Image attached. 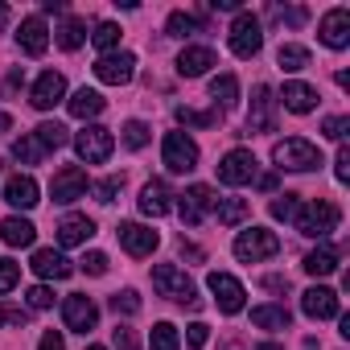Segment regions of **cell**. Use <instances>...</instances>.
Masks as SVG:
<instances>
[{
  "instance_id": "ab89813d",
  "label": "cell",
  "mask_w": 350,
  "mask_h": 350,
  "mask_svg": "<svg viewBox=\"0 0 350 350\" xmlns=\"http://www.w3.org/2000/svg\"><path fill=\"white\" fill-rule=\"evenodd\" d=\"M178 124L211 128V124H219V107H215V111H194V107H178Z\"/></svg>"
},
{
  "instance_id": "60d3db41",
  "label": "cell",
  "mask_w": 350,
  "mask_h": 350,
  "mask_svg": "<svg viewBox=\"0 0 350 350\" xmlns=\"http://www.w3.org/2000/svg\"><path fill=\"white\" fill-rule=\"evenodd\" d=\"M111 309L132 317V313H140V297H136L132 288H124V293H116V297H111Z\"/></svg>"
},
{
  "instance_id": "e575fe53",
  "label": "cell",
  "mask_w": 350,
  "mask_h": 350,
  "mask_svg": "<svg viewBox=\"0 0 350 350\" xmlns=\"http://www.w3.org/2000/svg\"><path fill=\"white\" fill-rule=\"evenodd\" d=\"M148 342H152V350H178V346H182L178 329H173L169 321H157V325H152V334H148Z\"/></svg>"
},
{
  "instance_id": "f6af8a7d",
  "label": "cell",
  "mask_w": 350,
  "mask_h": 350,
  "mask_svg": "<svg viewBox=\"0 0 350 350\" xmlns=\"http://www.w3.org/2000/svg\"><path fill=\"white\" fill-rule=\"evenodd\" d=\"M29 321V313L21 309V305H0V325H13V329H21Z\"/></svg>"
},
{
  "instance_id": "b9f144b4",
  "label": "cell",
  "mask_w": 350,
  "mask_h": 350,
  "mask_svg": "<svg viewBox=\"0 0 350 350\" xmlns=\"http://www.w3.org/2000/svg\"><path fill=\"white\" fill-rule=\"evenodd\" d=\"M268 17L280 21V25H305V9H280V5H272Z\"/></svg>"
},
{
  "instance_id": "484cf974",
  "label": "cell",
  "mask_w": 350,
  "mask_h": 350,
  "mask_svg": "<svg viewBox=\"0 0 350 350\" xmlns=\"http://www.w3.org/2000/svg\"><path fill=\"white\" fill-rule=\"evenodd\" d=\"M66 107H70V116H75V120H91V116H99V111H103V95H99V91H91V87H79V91L66 99Z\"/></svg>"
},
{
  "instance_id": "4fadbf2b",
  "label": "cell",
  "mask_w": 350,
  "mask_h": 350,
  "mask_svg": "<svg viewBox=\"0 0 350 350\" xmlns=\"http://www.w3.org/2000/svg\"><path fill=\"white\" fill-rule=\"evenodd\" d=\"M116 235H120V243H124V252L128 256H152L157 252V243H161V235L157 231H148V227H140V223H120L116 227Z\"/></svg>"
},
{
  "instance_id": "603a6c76",
  "label": "cell",
  "mask_w": 350,
  "mask_h": 350,
  "mask_svg": "<svg viewBox=\"0 0 350 350\" xmlns=\"http://www.w3.org/2000/svg\"><path fill=\"white\" fill-rule=\"evenodd\" d=\"M169 198H173V194H169V186H165L161 178H152V182L140 190V211H144V215H152V219H161V215H169V206H173Z\"/></svg>"
},
{
  "instance_id": "11a10c76",
  "label": "cell",
  "mask_w": 350,
  "mask_h": 350,
  "mask_svg": "<svg viewBox=\"0 0 350 350\" xmlns=\"http://www.w3.org/2000/svg\"><path fill=\"white\" fill-rule=\"evenodd\" d=\"M38 350H62V334H58V329H46V334H42V346H38Z\"/></svg>"
},
{
  "instance_id": "816d5d0a",
  "label": "cell",
  "mask_w": 350,
  "mask_h": 350,
  "mask_svg": "<svg viewBox=\"0 0 350 350\" xmlns=\"http://www.w3.org/2000/svg\"><path fill=\"white\" fill-rule=\"evenodd\" d=\"M116 346L120 350H140V342H136V334L128 325H116Z\"/></svg>"
},
{
  "instance_id": "d6a6232c",
  "label": "cell",
  "mask_w": 350,
  "mask_h": 350,
  "mask_svg": "<svg viewBox=\"0 0 350 350\" xmlns=\"http://www.w3.org/2000/svg\"><path fill=\"white\" fill-rule=\"evenodd\" d=\"M276 62H280V70H305V66H309V50L284 42V46L276 50Z\"/></svg>"
},
{
  "instance_id": "52a82bcc",
  "label": "cell",
  "mask_w": 350,
  "mask_h": 350,
  "mask_svg": "<svg viewBox=\"0 0 350 350\" xmlns=\"http://www.w3.org/2000/svg\"><path fill=\"white\" fill-rule=\"evenodd\" d=\"M219 182L223 186H247V182H256V152L252 148H231L219 161Z\"/></svg>"
},
{
  "instance_id": "ee69618b",
  "label": "cell",
  "mask_w": 350,
  "mask_h": 350,
  "mask_svg": "<svg viewBox=\"0 0 350 350\" xmlns=\"http://www.w3.org/2000/svg\"><path fill=\"white\" fill-rule=\"evenodd\" d=\"M297 206H301V202H297V194H280V198L272 202V219H284V223H288V219L297 215Z\"/></svg>"
},
{
  "instance_id": "f907efd6",
  "label": "cell",
  "mask_w": 350,
  "mask_h": 350,
  "mask_svg": "<svg viewBox=\"0 0 350 350\" xmlns=\"http://www.w3.org/2000/svg\"><path fill=\"white\" fill-rule=\"evenodd\" d=\"M206 338H211V325H206V321H194V325L186 329V342H190L194 350H198V346H206Z\"/></svg>"
},
{
  "instance_id": "1f68e13d",
  "label": "cell",
  "mask_w": 350,
  "mask_h": 350,
  "mask_svg": "<svg viewBox=\"0 0 350 350\" xmlns=\"http://www.w3.org/2000/svg\"><path fill=\"white\" fill-rule=\"evenodd\" d=\"M54 33H58V46H62V50H79V46L87 42V25H83L79 17H70V21H62V25H58Z\"/></svg>"
},
{
  "instance_id": "680465c9",
  "label": "cell",
  "mask_w": 350,
  "mask_h": 350,
  "mask_svg": "<svg viewBox=\"0 0 350 350\" xmlns=\"http://www.w3.org/2000/svg\"><path fill=\"white\" fill-rule=\"evenodd\" d=\"M256 350H284V346H276V342H264V346H256Z\"/></svg>"
},
{
  "instance_id": "f35d334b",
  "label": "cell",
  "mask_w": 350,
  "mask_h": 350,
  "mask_svg": "<svg viewBox=\"0 0 350 350\" xmlns=\"http://www.w3.org/2000/svg\"><path fill=\"white\" fill-rule=\"evenodd\" d=\"M91 42H95L103 54H107V50H116V46H120V25H116V21H103V25L91 33Z\"/></svg>"
},
{
  "instance_id": "7bdbcfd3",
  "label": "cell",
  "mask_w": 350,
  "mask_h": 350,
  "mask_svg": "<svg viewBox=\"0 0 350 350\" xmlns=\"http://www.w3.org/2000/svg\"><path fill=\"white\" fill-rule=\"evenodd\" d=\"M120 190H124V178H103V182L95 186V198L107 206V202H116V194H120Z\"/></svg>"
},
{
  "instance_id": "5b68a950",
  "label": "cell",
  "mask_w": 350,
  "mask_h": 350,
  "mask_svg": "<svg viewBox=\"0 0 350 350\" xmlns=\"http://www.w3.org/2000/svg\"><path fill=\"white\" fill-rule=\"evenodd\" d=\"M276 252H280V239H276L272 231H264V227H252V231H243V235L235 239V256H239L243 264L272 260Z\"/></svg>"
},
{
  "instance_id": "ac0fdd59",
  "label": "cell",
  "mask_w": 350,
  "mask_h": 350,
  "mask_svg": "<svg viewBox=\"0 0 350 350\" xmlns=\"http://www.w3.org/2000/svg\"><path fill=\"white\" fill-rule=\"evenodd\" d=\"M62 95H66V79H62L58 70H46V75L33 83V91H29V103H33L38 111H50L54 103H62Z\"/></svg>"
},
{
  "instance_id": "cb8c5ba5",
  "label": "cell",
  "mask_w": 350,
  "mask_h": 350,
  "mask_svg": "<svg viewBox=\"0 0 350 350\" xmlns=\"http://www.w3.org/2000/svg\"><path fill=\"white\" fill-rule=\"evenodd\" d=\"M5 202L17 206V211H33V206H38V182H33V178H21V173H17V178L5 186Z\"/></svg>"
},
{
  "instance_id": "8fae6325",
  "label": "cell",
  "mask_w": 350,
  "mask_h": 350,
  "mask_svg": "<svg viewBox=\"0 0 350 350\" xmlns=\"http://www.w3.org/2000/svg\"><path fill=\"white\" fill-rule=\"evenodd\" d=\"M178 198H182V202H178V211H182L186 227H198V223L215 211V202H219L211 186H190V190H186V194H178Z\"/></svg>"
},
{
  "instance_id": "6f0895ef",
  "label": "cell",
  "mask_w": 350,
  "mask_h": 350,
  "mask_svg": "<svg viewBox=\"0 0 350 350\" xmlns=\"http://www.w3.org/2000/svg\"><path fill=\"white\" fill-rule=\"evenodd\" d=\"M260 190H276V173H264V178H260Z\"/></svg>"
},
{
  "instance_id": "277c9868",
  "label": "cell",
  "mask_w": 350,
  "mask_h": 350,
  "mask_svg": "<svg viewBox=\"0 0 350 350\" xmlns=\"http://www.w3.org/2000/svg\"><path fill=\"white\" fill-rule=\"evenodd\" d=\"M260 46H264V25H260V17H252V13L239 9V13H235V25H231V54L256 58Z\"/></svg>"
},
{
  "instance_id": "f546056e",
  "label": "cell",
  "mask_w": 350,
  "mask_h": 350,
  "mask_svg": "<svg viewBox=\"0 0 350 350\" xmlns=\"http://www.w3.org/2000/svg\"><path fill=\"white\" fill-rule=\"evenodd\" d=\"M305 272H309V276H329V272H338V252H334V247L309 252V256H305Z\"/></svg>"
},
{
  "instance_id": "ba28073f",
  "label": "cell",
  "mask_w": 350,
  "mask_h": 350,
  "mask_svg": "<svg viewBox=\"0 0 350 350\" xmlns=\"http://www.w3.org/2000/svg\"><path fill=\"white\" fill-rule=\"evenodd\" d=\"M50 194H54V202H79L83 194H87V169L83 165H62L58 173H54V182H50Z\"/></svg>"
},
{
  "instance_id": "5bb4252c",
  "label": "cell",
  "mask_w": 350,
  "mask_h": 350,
  "mask_svg": "<svg viewBox=\"0 0 350 350\" xmlns=\"http://www.w3.org/2000/svg\"><path fill=\"white\" fill-rule=\"evenodd\" d=\"M206 284H211L215 305H219L223 313H239V309H243V297H247V293H243V284H239L235 276H227V272H211Z\"/></svg>"
},
{
  "instance_id": "7c38bea8",
  "label": "cell",
  "mask_w": 350,
  "mask_h": 350,
  "mask_svg": "<svg viewBox=\"0 0 350 350\" xmlns=\"http://www.w3.org/2000/svg\"><path fill=\"white\" fill-rule=\"evenodd\" d=\"M247 132H276V95L272 87H256L252 95V116H247Z\"/></svg>"
},
{
  "instance_id": "7dc6e473",
  "label": "cell",
  "mask_w": 350,
  "mask_h": 350,
  "mask_svg": "<svg viewBox=\"0 0 350 350\" xmlns=\"http://www.w3.org/2000/svg\"><path fill=\"white\" fill-rule=\"evenodd\" d=\"M25 301H29V309H50V305H54V293H50L46 284H33V288L25 293Z\"/></svg>"
},
{
  "instance_id": "7a4b0ae2",
  "label": "cell",
  "mask_w": 350,
  "mask_h": 350,
  "mask_svg": "<svg viewBox=\"0 0 350 350\" xmlns=\"http://www.w3.org/2000/svg\"><path fill=\"white\" fill-rule=\"evenodd\" d=\"M152 288H157L161 297H169V301H182L186 309H202V301H198L190 276H186L178 264H157V268H152Z\"/></svg>"
},
{
  "instance_id": "83f0119b",
  "label": "cell",
  "mask_w": 350,
  "mask_h": 350,
  "mask_svg": "<svg viewBox=\"0 0 350 350\" xmlns=\"http://www.w3.org/2000/svg\"><path fill=\"white\" fill-rule=\"evenodd\" d=\"M252 325H260V329H288L293 313L284 305H256L252 309Z\"/></svg>"
},
{
  "instance_id": "c3c4849f",
  "label": "cell",
  "mask_w": 350,
  "mask_h": 350,
  "mask_svg": "<svg viewBox=\"0 0 350 350\" xmlns=\"http://www.w3.org/2000/svg\"><path fill=\"white\" fill-rule=\"evenodd\" d=\"M346 128H350V120H346V116H329V120L321 124V132H325L329 140H342V136H346Z\"/></svg>"
},
{
  "instance_id": "7402d4cb",
  "label": "cell",
  "mask_w": 350,
  "mask_h": 350,
  "mask_svg": "<svg viewBox=\"0 0 350 350\" xmlns=\"http://www.w3.org/2000/svg\"><path fill=\"white\" fill-rule=\"evenodd\" d=\"M95 235V223L87 219V215H66L62 223H58V243L62 247H79V243H87Z\"/></svg>"
},
{
  "instance_id": "d590c367",
  "label": "cell",
  "mask_w": 350,
  "mask_h": 350,
  "mask_svg": "<svg viewBox=\"0 0 350 350\" xmlns=\"http://www.w3.org/2000/svg\"><path fill=\"white\" fill-rule=\"evenodd\" d=\"M202 29V21L198 17H190V13H173L169 17V25H165V33L169 38H190V33H198Z\"/></svg>"
},
{
  "instance_id": "8d00e7d4",
  "label": "cell",
  "mask_w": 350,
  "mask_h": 350,
  "mask_svg": "<svg viewBox=\"0 0 350 350\" xmlns=\"http://www.w3.org/2000/svg\"><path fill=\"white\" fill-rule=\"evenodd\" d=\"M42 152H46V148L38 144V136H33V132H29V136H21V140L13 144V157H17V161H25V165H38V161H42Z\"/></svg>"
},
{
  "instance_id": "9c48e42d",
  "label": "cell",
  "mask_w": 350,
  "mask_h": 350,
  "mask_svg": "<svg viewBox=\"0 0 350 350\" xmlns=\"http://www.w3.org/2000/svg\"><path fill=\"white\" fill-rule=\"evenodd\" d=\"M62 317H66V329L91 334L95 321H99V309H95V301H91L87 293H70V297L62 301Z\"/></svg>"
},
{
  "instance_id": "91938a15",
  "label": "cell",
  "mask_w": 350,
  "mask_h": 350,
  "mask_svg": "<svg viewBox=\"0 0 350 350\" xmlns=\"http://www.w3.org/2000/svg\"><path fill=\"white\" fill-rule=\"evenodd\" d=\"M5 17H9V9H5V5H0V25H5Z\"/></svg>"
},
{
  "instance_id": "2e32d148",
  "label": "cell",
  "mask_w": 350,
  "mask_h": 350,
  "mask_svg": "<svg viewBox=\"0 0 350 350\" xmlns=\"http://www.w3.org/2000/svg\"><path fill=\"white\" fill-rule=\"evenodd\" d=\"M321 42L329 46V50H346L350 46V9H329L325 17H321Z\"/></svg>"
},
{
  "instance_id": "d4e9b609",
  "label": "cell",
  "mask_w": 350,
  "mask_h": 350,
  "mask_svg": "<svg viewBox=\"0 0 350 350\" xmlns=\"http://www.w3.org/2000/svg\"><path fill=\"white\" fill-rule=\"evenodd\" d=\"M280 99H284V107H288V111H297V116H305V111H313V107H317V91H313L309 83H284Z\"/></svg>"
},
{
  "instance_id": "bcb514c9",
  "label": "cell",
  "mask_w": 350,
  "mask_h": 350,
  "mask_svg": "<svg viewBox=\"0 0 350 350\" xmlns=\"http://www.w3.org/2000/svg\"><path fill=\"white\" fill-rule=\"evenodd\" d=\"M17 280H21V264H13V260H0V293H9Z\"/></svg>"
},
{
  "instance_id": "9a60e30c",
  "label": "cell",
  "mask_w": 350,
  "mask_h": 350,
  "mask_svg": "<svg viewBox=\"0 0 350 350\" xmlns=\"http://www.w3.org/2000/svg\"><path fill=\"white\" fill-rule=\"evenodd\" d=\"M301 309H305V317H313V321L338 317V293L325 288V284H313V288L301 293Z\"/></svg>"
},
{
  "instance_id": "f1b7e54d",
  "label": "cell",
  "mask_w": 350,
  "mask_h": 350,
  "mask_svg": "<svg viewBox=\"0 0 350 350\" xmlns=\"http://www.w3.org/2000/svg\"><path fill=\"white\" fill-rule=\"evenodd\" d=\"M211 95H215V103L227 111V107H235L239 103V79L235 75H219V79H211Z\"/></svg>"
},
{
  "instance_id": "44dd1931",
  "label": "cell",
  "mask_w": 350,
  "mask_h": 350,
  "mask_svg": "<svg viewBox=\"0 0 350 350\" xmlns=\"http://www.w3.org/2000/svg\"><path fill=\"white\" fill-rule=\"evenodd\" d=\"M215 66V50H206V46H186L182 54H178V75L182 79H198V75H206Z\"/></svg>"
},
{
  "instance_id": "ffe728a7",
  "label": "cell",
  "mask_w": 350,
  "mask_h": 350,
  "mask_svg": "<svg viewBox=\"0 0 350 350\" xmlns=\"http://www.w3.org/2000/svg\"><path fill=\"white\" fill-rule=\"evenodd\" d=\"M17 42H21V50H25L29 58H42L46 46H50V29H46V21H42V17H25L21 29H17Z\"/></svg>"
},
{
  "instance_id": "4dcf8cb0",
  "label": "cell",
  "mask_w": 350,
  "mask_h": 350,
  "mask_svg": "<svg viewBox=\"0 0 350 350\" xmlns=\"http://www.w3.org/2000/svg\"><path fill=\"white\" fill-rule=\"evenodd\" d=\"M215 211H219V223L223 227H239L252 206H247V198H223V202H215Z\"/></svg>"
},
{
  "instance_id": "d6986e66",
  "label": "cell",
  "mask_w": 350,
  "mask_h": 350,
  "mask_svg": "<svg viewBox=\"0 0 350 350\" xmlns=\"http://www.w3.org/2000/svg\"><path fill=\"white\" fill-rule=\"evenodd\" d=\"M29 268H33L42 280H66V276L75 272V264H70L62 252H54V247H38L33 260H29Z\"/></svg>"
},
{
  "instance_id": "681fc988",
  "label": "cell",
  "mask_w": 350,
  "mask_h": 350,
  "mask_svg": "<svg viewBox=\"0 0 350 350\" xmlns=\"http://www.w3.org/2000/svg\"><path fill=\"white\" fill-rule=\"evenodd\" d=\"M83 272H91V276H103V272H107V256H103V252H87V260H83Z\"/></svg>"
},
{
  "instance_id": "836d02e7",
  "label": "cell",
  "mask_w": 350,
  "mask_h": 350,
  "mask_svg": "<svg viewBox=\"0 0 350 350\" xmlns=\"http://www.w3.org/2000/svg\"><path fill=\"white\" fill-rule=\"evenodd\" d=\"M33 136H38V144H42V148H62V144L70 140V136H66V128H62L58 120H46V124H38V132H33Z\"/></svg>"
},
{
  "instance_id": "f5cc1de1",
  "label": "cell",
  "mask_w": 350,
  "mask_h": 350,
  "mask_svg": "<svg viewBox=\"0 0 350 350\" xmlns=\"http://www.w3.org/2000/svg\"><path fill=\"white\" fill-rule=\"evenodd\" d=\"M334 173H338V182H350V148H338V161H334Z\"/></svg>"
},
{
  "instance_id": "3957f363",
  "label": "cell",
  "mask_w": 350,
  "mask_h": 350,
  "mask_svg": "<svg viewBox=\"0 0 350 350\" xmlns=\"http://www.w3.org/2000/svg\"><path fill=\"white\" fill-rule=\"evenodd\" d=\"M272 161H276L280 169L309 173V169H317V165H321V152H317V144H309L305 136H288V140H280V144L272 148Z\"/></svg>"
},
{
  "instance_id": "94428289",
  "label": "cell",
  "mask_w": 350,
  "mask_h": 350,
  "mask_svg": "<svg viewBox=\"0 0 350 350\" xmlns=\"http://www.w3.org/2000/svg\"><path fill=\"white\" fill-rule=\"evenodd\" d=\"M223 350H243V346H239V342H231V346H223Z\"/></svg>"
},
{
  "instance_id": "74e56055",
  "label": "cell",
  "mask_w": 350,
  "mask_h": 350,
  "mask_svg": "<svg viewBox=\"0 0 350 350\" xmlns=\"http://www.w3.org/2000/svg\"><path fill=\"white\" fill-rule=\"evenodd\" d=\"M124 144H128L132 152H140V148L148 144V124H144V120H128V124H124Z\"/></svg>"
},
{
  "instance_id": "db71d44e",
  "label": "cell",
  "mask_w": 350,
  "mask_h": 350,
  "mask_svg": "<svg viewBox=\"0 0 350 350\" xmlns=\"http://www.w3.org/2000/svg\"><path fill=\"white\" fill-rule=\"evenodd\" d=\"M21 83H25V75H21V70H13V75L5 79V99H13V95L21 91Z\"/></svg>"
},
{
  "instance_id": "6125c7cd",
  "label": "cell",
  "mask_w": 350,
  "mask_h": 350,
  "mask_svg": "<svg viewBox=\"0 0 350 350\" xmlns=\"http://www.w3.org/2000/svg\"><path fill=\"white\" fill-rule=\"evenodd\" d=\"M87 350H103V346H87Z\"/></svg>"
},
{
  "instance_id": "8992f818",
  "label": "cell",
  "mask_w": 350,
  "mask_h": 350,
  "mask_svg": "<svg viewBox=\"0 0 350 350\" xmlns=\"http://www.w3.org/2000/svg\"><path fill=\"white\" fill-rule=\"evenodd\" d=\"M161 157H165V169H173V173L198 169V144H194L186 132H169L165 144H161Z\"/></svg>"
},
{
  "instance_id": "4316f807",
  "label": "cell",
  "mask_w": 350,
  "mask_h": 350,
  "mask_svg": "<svg viewBox=\"0 0 350 350\" xmlns=\"http://www.w3.org/2000/svg\"><path fill=\"white\" fill-rule=\"evenodd\" d=\"M33 235H38V227L29 223V219H5V223H0V239H5L9 247H29L33 243Z\"/></svg>"
},
{
  "instance_id": "6da1fadb",
  "label": "cell",
  "mask_w": 350,
  "mask_h": 350,
  "mask_svg": "<svg viewBox=\"0 0 350 350\" xmlns=\"http://www.w3.org/2000/svg\"><path fill=\"white\" fill-rule=\"evenodd\" d=\"M297 231L301 235H309V239H325L329 231H338V223H342V211L329 202V198H317V202H309V206H297Z\"/></svg>"
},
{
  "instance_id": "9f6ffc18",
  "label": "cell",
  "mask_w": 350,
  "mask_h": 350,
  "mask_svg": "<svg viewBox=\"0 0 350 350\" xmlns=\"http://www.w3.org/2000/svg\"><path fill=\"white\" fill-rule=\"evenodd\" d=\"M264 288L268 293H288V276H264Z\"/></svg>"
},
{
  "instance_id": "30bf717a",
  "label": "cell",
  "mask_w": 350,
  "mask_h": 350,
  "mask_svg": "<svg viewBox=\"0 0 350 350\" xmlns=\"http://www.w3.org/2000/svg\"><path fill=\"white\" fill-rule=\"evenodd\" d=\"M75 148H79V157H83V161L99 165V161H107V157H111L116 140H111V132H107V128L91 124V128H83V132L75 136Z\"/></svg>"
},
{
  "instance_id": "e0dca14e",
  "label": "cell",
  "mask_w": 350,
  "mask_h": 350,
  "mask_svg": "<svg viewBox=\"0 0 350 350\" xmlns=\"http://www.w3.org/2000/svg\"><path fill=\"white\" fill-rule=\"evenodd\" d=\"M132 70H136V58H132V54H103V58L95 62V79H99V83H107V87L128 83V79H132Z\"/></svg>"
}]
</instances>
